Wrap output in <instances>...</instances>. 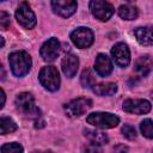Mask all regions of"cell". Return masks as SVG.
<instances>
[{"mask_svg": "<svg viewBox=\"0 0 153 153\" xmlns=\"http://www.w3.org/2000/svg\"><path fill=\"white\" fill-rule=\"evenodd\" d=\"M8 62L12 73L16 76H24L31 68V57L26 51H14L8 56Z\"/></svg>", "mask_w": 153, "mask_h": 153, "instance_id": "6da1fadb", "label": "cell"}, {"mask_svg": "<svg viewBox=\"0 0 153 153\" xmlns=\"http://www.w3.org/2000/svg\"><path fill=\"white\" fill-rule=\"evenodd\" d=\"M16 105L18 110L27 118H39L41 117V111L35 105V99L33 96L29 92H22L17 96L16 98Z\"/></svg>", "mask_w": 153, "mask_h": 153, "instance_id": "7a4b0ae2", "label": "cell"}, {"mask_svg": "<svg viewBox=\"0 0 153 153\" xmlns=\"http://www.w3.org/2000/svg\"><path fill=\"white\" fill-rule=\"evenodd\" d=\"M86 121L93 127L100 129H110L120 123V118L110 112H92L86 117Z\"/></svg>", "mask_w": 153, "mask_h": 153, "instance_id": "3957f363", "label": "cell"}, {"mask_svg": "<svg viewBox=\"0 0 153 153\" xmlns=\"http://www.w3.org/2000/svg\"><path fill=\"white\" fill-rule=\"evenodd\" d=\"M39 82L48 91H56L60 87V75L59 71L54 66L43 67L38 75Z\"/></svg>", "mask_w": 153, "mask_h": 153, "instance_id": "277c9868", "label": "cell"}, {"mask_svg": "<svg viewBox=\"0 0 153 153\" xmlns=\"http://www.w3.org/2000/svg\"><path fill=\"white\" fill-rule=\"evenodd\" d=\"M92 106V100L88 98H76L65 105V111L69 117H79Z\"/></svg>", "mask_w": 153, "mask_h": 153, "instance_id": "5b68a950", "label": "cell"}, {"mask_svg": "<svg viewBox=\"0 0 153 153\" xmlns=\"http://www.w3.org/2000/svg\"><path fill=\"white\" fill-rule=\"evenodd\" d=\"M17 22L25 29H32L36 25V16L27 2H22L16 11Z\"/></svg>", "mask_w": 153, "mask_h": 153, "instance_id": "8992f818", "label": "cell"}, {"mask_svg": "<svg viewBox=\"0 0 153 153\" xmlns=\"http://www.w3.org/2000/svg\"><path fill=\"white\" fill-rule=\"evenodd\" d=\"M90 10H91L92 14L102 22L109 20L111 18V16L114 14V6L108 1L93 0L90 2Z\"/></svg>", "mask_w": 153, "mask_h": 153, "instance_id": "52a82bcc", "label": "cell"}, {"mask_svg": "<svg viewBox=\"0 0 153 153\" xmlns=\"http://www.w3.org/2000/svg\"><path fill=\"white\" fill-rule=\"evenodd\" d=\"M93 32L91 31V29L85 27V26H80L78 29H75L74 31H72L71 33V39L72 42L78 47V48H88L92 43H93Z\"/></svg>", "mask_w": 153, "mask_h": 153, "instance_id": "ba28073f", "label": "cell"}, {"mask_svg": "<svg viewBox=\"0 0 153 153\" xmlns=\"http://www.w3.org/2000/svg\"><path fill=\"white\" fill-rule=\"evenodd\" d=\"M151 103L146 99H127L123 102L122 109L129 114L142 115L151 111Z\"/></svg>", "mask_w": 153, "mask_h": 153, "instance_id": "9c48e42d", "label": "cell"}, {"mask_svg": "<svg viewBox=\"0 0 153 153\" xmlns=\"http://www.w3.org/2000/svg\"><path fill=\"white\" fill-rule=\"evenodd\" d=\"M59 53H60V42L55 37H51L48 41H45L39 50L42 59L47 62L54 61L59 56Z\"/></svg>", "mask_w": 153, "mask_h": 153, "instance_id": "30bf717a", "label": "cell"}, {"mask_svg": "<svg viewBox=\"0 0 153 153\" xmlns=\"http://www.w3.org/2000/svg\"><path fill=\"white\" fill-rule=\"evenodd\" d=\"M111 55L116 65L120 67H127L130 62V51L126 43H116L111 49Z\"/></svg>", "mask_w": 153, "mask_h": 153, "instance_id": "8fae6325", "label": "cell"}, {"mask_svg": "<svg viewBox=\"0 0 153 153\" xmlns=\"http://www.w3.org/2000/svg\"><path fill=\"white\" fill-rule=\"evenodd\" d=\"M78 4L76 1L73 0H54L51 1V8L53 11L63 18L71 17L75 11H76Z\"/></svg>", "mask_w": 153, "mask_h": 153, "instance_id": "7c38bea8", "label": "cell"}, {"mask_svg": "<svg viewBox=\"0 0 153 153\" xmlns=\"http://www.w3.org/2000/svg\"><path fill=\"white\" fill-rule=\"evenodd\" d=\"M61 67H62V71H63L66 76L73 78L76 74V71H78V67H79V60H78V57L75 55L67 54L62 59Z\"/></svg>", "mask_w": 153, "mask_h": 153, "instance_id": "4fadbf2b", "label": "cell"}, {"mask_svg": "<svg viewBox=\"0 0 153 153\" xmlns=\"http://www.w3.org/2000/svg\"><path fill=\"white\" fill-rule=\"evenodd\" d=\"M94 69L100 76H106L112 72V62L105 54H98L94 61Z\"/></svg>", "mask_w": 153, "mask_h": 153, "instance_id": "5bb4252c", "label": "cell"}, {"mask_svg": "<svg viewBox=\"0 0 153 153\" xmlns=\"http://www.w3.org/2000/svg\"><path fill=\"white\" fill-rule=\"evenodd\" d=\"M137 42L142 45L153 44V26H140L134 30Z\"/></svg>", "mask_w": 153, "mask_h": 153, "instance_id": "9a60e30c", "label": "cell"}, {"mask_svg": "<svg viewBox=\"0 0 153 153\" xmlns=\"http://www.w3.org/2000/svg\"><path fill=\"white\" fill-rule=\"evenodd\" d=\"M153 67V61L151 60V57L148 55H143V56H140L135 63H134V69L137 74H140L141 76H146L151 69Z\"/></svg>", "mask_w": 153, "mask_h": 153, "instance_id": "2e32d148", "label": "cell"}, {"mask_svg": "<svg viewBox=\"0 0 153 153\" xmlns=\"http://www.w3.org/2000/svg\"><path fill=\"white\" fill-rule=\"evenodd\" d=\"M84 134L91 141V143H94V145H98V146L108 143V141H109L108 135L104 134L103 131H98V130H93V129H85Z\"/></svg>", "mask_w": 153, "mask_h": 153, "instance_id": "e0dca14e", "label": "cell"}, {"mask_svg": "<svg viewBox=\"0 0 153 153\" xmlns=\"http://www.w3.org/2000/svg\"><path fill=\"white\" fill-rule=\"evenodd\" d=\"M92 90L97 96H102V97L112 96L117 91V85L114 82H102V84L94 85Z\"/></svg>", "mask_w": 153, "mask_h": 153, "instance_id": "ac0fdd59", "label": "cell"}, {"mask_svg": "<svg viewBox=\"0 0 153 153\" xmlns=\"http://www.w3.org/2000/svg\"><path fill=\"white\" fill-rule=\"evenodd\" d=\"M118 14L122 19H126V20H134L137 14H139V11L135 6L130 5V4H126V5H122L120 8H118Z\"/></svg>", "mask_w": 153, "mask_h": 153, "instance_id": "d6986e66", "label": "cell"}, {"mask_svg": "<svg viewBox=\"0 0 153 153\" xmlns=\"http://www.w3.org/2000/svg\"><path fill=\"white\" fill-rule=\"evenodd\" d=\"M16 129H17V124H16V122L12 118L6 117V116H1V120H0V131H1L2 135L12 133Z\"/></svg>", "mask_w": 153, "mask_h": 153, "instance_id": "ffe728a7", "label": "cell"}, {"mask_svg": "<svg viewBox=\"0 0 153 153\" xmlns=\"http://www.w3.org/2000/svg\"><path fill=\"white\" fill-rule=\"evenodd\" d=\"M80 81H81V85L87 88H90V87L93 88V86L96 85L94 75L90 69H84V72L81 73V76H80Z\"/></svg>", "mask_w": 153, "mask_h": 153, "instance_id": "44dd1931", "label": "cell"}, {"mask_svg": "<svg viewBox=\"0 0 153 153\" xmlns=\"http://www.w3.org/2000/svg\"><path fill=\"white\" fill-rule=\"evenodd\" d=\"M140 130L145 137L153 139V121L149 118L143 120L140 124Z\"/></svg>", "mask_w": 153, "mask_h": 153, "instance_id": "7402d4cb", "label": "cell"}, {"mask_svg": "<svg viewBox=\"0 0 153 153\" xmlns=\"http://www.w3.org/2000/svg\"><path fill=\"white\" fill-rule=\"evenodd\" d=\"M1 153H23V147L18 142H8L2 145Z\"/></svg>", "mask_w": 153, "mask_h": 153, "instance_id": "603a6c76", "label": "cell"}, {"mask_svg": "<svg viewBox=\"0 0 153 153\" xmlns=\"http://www.w3.org/2000/svg\"><path fill=\"white\" fill-rule=\"evenodd\" d=\"M122 134L124 135V137H127L129 140H133V139L136 137V130L130 124H124L122 127Z\"/></svg>", "mask_w": 153, "mask_h": 153, "instance_id": "cb8c5ba5", "label": "cell"}, {"mask_svg": "<svg viewBox=\"0 0 153 153\" xmlns=\"http://www.w3.org/2000/svg\"><path fill=\"white\" fill-rule=\"evenodd\" d=\"M82 153H102V149L98 145L87 143L82 147Z\"/></svg>", "mask_w": 153, "mask_h": 153, "instance_id": "d4e9b609", "label": "cell"}, {"mask_svg": "<svg viewBox=\"0 0 153 153\" xmlns=\"http://www.w3.org/2000/svg\"><path fill=\"white\" fill-rule=\"evenodd\" d=\"M0 26L4 30L10 26V16L5 11H1L0 12Z\"/></svg>", "mask_w": 153, "mask_h": 153, "instance_id": "484cf974", "label": "cell"}, {"mask_svg": "<svg viewBox=\"0 0 153 153\" xmlns=\"http://www.w3.org/2000/svg\"><path fill=\"white\" fill-rule=\"evenodd\" d=\"M128 151H129L128 146L123 143H118L112 148V153H128Z\"/></svg>", "mask_w": 153, "mask_h": 153, "instance_id": "4316f807", "label": "cell"}, {"mask_svg": "<svg viewBox=\"0 0 153 153\" xmlns=\"http://www.w3.org/2000/svg\"><path fill=\"white\" fill-rule=\"evenodd\" d=\"M1 98H2V102H1V108L4 106V104H5V99H6V96H5V91L1 88Z\"/></svg>", "mask_w": 153, "mask_h": 153, "instance_id": "83f0119b", "label": "cell"}, {"mask_svg": "<svg viewBox=\"0 0 153 153\" xmlns=\"http://www.w3.org/2000/svg\"><path fill=\"white\" fill-rule=\"evenodd\" d=\"M1 73H2V76H1V79L4 80V79H5V72H4V67H2V66H1Z\"/></svg>", "mask_w": 153, "mask_h": 153, "instance_id": "f1b7e54d", "label": "cell"}, {"mask_svg": "<svg viewBox=\"0 0 153 153\" xmlns=\"http://www.w3.org/2000/svg\"><path fill=\"white\" fill-rule=\"evenodd\" d=\"M0 39H1V47H4V38H2V37H0Z\"/></svg>", "mask_w": 153, "mask_h": 153, "instance_id": "f546056e", "label": "cell"}, {"mask_svg": "<svg viewBox=\"0 0 153 153\" xmlns=\"http://www.w3.org/2000/svg\"><path fill=\"white\" fill-rule=\"evenodd\" d=\"M32 153H51V152H32Z\"/></svg>", "mask_w": 153, "mask_h": 153, "instance_id": "4dcf8cb0", "label": "cell"}]
</instances>
